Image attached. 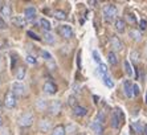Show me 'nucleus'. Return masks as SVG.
I'll return each instance as SVG.
<instances>
[{"label": "nucleus", "instance_id": "nucleus-24", "mask_svg": "<svg viewBox=\"0 0 147 135\" xmlns=\"http://www.w3.org/2000/svg\"><path fill=\"white\" fill-rule=\"evenodd\" d=\"M55 17L56 19H57V20H66V19H68V16H66V14L65 12H64V11H55Z\"/></svg>", "mask_w": 147, "mask_h": 135}, {"label": "nucleus", "instance_id": "nucleus-16", "mask_svg": "<svg viewBox=\"0 0 147 135\" xmlns=\"http://www.w3.org/2000/svg\"><path fill=\"white\" fill-rule=\"evenodd\" d=\"M90 128H92L97 135H102V132H103V126L101 125L99 122H97V121H94L92 125H90Z\"/></svg>", "mask_w": 147, "mask_h": 135}, {"label": "nucleus", "instance_id": "nucleus-20", "mask_svg": "<svg viewBox=\"0 0 147 135\" xmlns=\"http://www.w3.org/2000/svg\"><path fill=\"white\" fill-rule=\"evenodd\" d=\"M52 135H66V130L65 127L62 125H58L53 128V131H52Z\"/></svg>", "mask_w": 147, "mask_h": 135}, {"label": "nucleus", "instance_id": "nucleus-17", "mask_svg": "<svg viewBox=\"0 0 147 135\" xmlns=\"http://www.w3.org/2000/svg\"><path fill=\"white\" fill-rule=\"evenodd\" d=\"M133 128H134V131L137 132V134H144L146 125H143L142 122H134V123H133Z\"/></svg>", "mask_w": 147, "mask_h": 135}, {"label": "nucleus", "instance_id": "nucleus-8", "mask_svg": "<svg viewBox=\"0 0 147 135\" xmlns=\"http://www.w3.org/2000/svg\"><path fill=\"white\" fill-rule=\"evenodd\" d=\"M110 44H111V48H113V52L114 51H122L123 44L117 36H111V37H110Z\"/></svg>", "mask_w": 147, "mask_h": 135}, {"label": "nucleus", "instance_id": "nucleus-21", "mask_svg": "<svg viewBox=\"0 0 147 135\" xmlns=\"http://www.w3.org/2000/svg\"><path fill=\"white\" fill-rule=\"evenodd\" d=\"M107 61L110 65H117L118 64V57H117L115 52H109L107 53Z\"/></svg>", "mask_w": 147, "mask_h": 135}, {"label": "nucleus", "instance_id": "nucleus-36", "mask_svg": "<svg viewBox=\"0 0 147 135\" xmlns=\"http://www.w3.org/2000/svg\"><path fill=\"white\" fill-rule=\"evenodd\" d=\"M139 27H140V29H142V30L146 29V28H147V21L146 20H140L139 21Z\"/></svg>", "mask_w": 147, "mask_h": 135}, {"label": "nucleus", "instance_id": "nucleus-35", "mask_svg": "<svg viewBox=\"0 0 147 135\" xmlns=\"http://www.w3.org/2000/svg\"><path fill=\"white\" fill-rule=\"evenodd\" d=\"M28 36H31V37L33 38V40H41V38L38 37L37 34H36V33H33L32 30H28Z\"/></svg>", "mask_w": 147, "mask_h": 135}, {"label": "nucleus", "instance_id": "nucleus-22", "mask_svg": "<svg viewBox=\"0 0 147 135\" xmlns=\"http://www.w3.org/2000/svg\"><path fill=\"white\" fill-rule=\"evenodd\" d=\"M25 77V68L24 66H19L16 70V78L19 81H21L23 78Z\"/></svg>", "mask_w": 147, "mask_h": 135}, {"label": "nucleus", "instance_id": "nucleus-26", "mask_svg": "<svg viewBox=\"0 0 147 135\" xmlns=\"http://www.w3.org/2000/svg\"><path fill=\"white\" fill-rule=\"evenodd\" d=\"M123 66H125V72H126L127 76H133V68H131L129 61H125V62H123Z\"/></svg>", "mask_w": 147, "mask_h": 135}, {"label": "nucleus", "instance_id": "nucleus-6", "mask_svg": "<svg viewBox=\"0 0 147 135\" xmlns=\"http://www.w3.org/2000/svg\"><path fill=\"white\" fill-rule=\"evenodd\" d=\"M12 91H13L16 95H24L25 94V86L21 84L20 81H16L12 85Z\"/></svg>", "mask_w": 147, "mask_h": 135}, {"label": "nucleus", "instance_id": "nucleus-10", "mask_svg": "<svg viewBox=\"0 0 147 135\" xmlns=\"http://www.w3.org/2000/svg\"><path fill=\"white\" fill-rule=\"evenodd\" d=\"M12 24L16 28H24L25 24H27V19L24 16H15L12 17Z\"/></svg>", "mask_w": 147, "mask_h": 135}, {"label": "nucleus", "instance_id": "nucleus-2", "mask_svg": "<svg viewBox=\"0 0 147 135\" xmlns=\"http://www.w3.org/2000/svg\"><path fill=\"white\" fill-rule=\"evenodd\" d=\"M17 123H19L20 127H29V126H32V123H33V115H32L31 113H24V114H21L20 117H19Z\"/></svg>", "mask_w": 147, "mask_h": 135}, {"label": "nucleus", "instance_id": "nucleus-19", "mask_svg": "<svg viewBox=\"0 0 147 135\" xmlns=\"http://www.w3.org/2000/svg\"><path fill=\"white\" fill-rule=\"evenodd\" d=\"M38 24H40V27L42 28V29L45 30V32H49V30L52 29V25H51V23H49L47 19H40L38 20Z\"/></svg>", "mask_w": 147, "mask_h": 135}, {"label": "nucleus", "instance_id": "nucleus-11", "mask_svg": "<svg viewBox=\"0 0 147 135\" xmlns=\"http://www.w3.org/2000/svg\"><path fill=\"white\" fill-rule=\"evenodd\" d=\"M48 109H49V111H51L52 114H55V115L58 114L60 110H61V102L60 101H52L48 105Z\"/></svg>", "mask_w": 147, "mask_h": 135}, {"label": "nucleus", "instance_id": "nucleus-7", "mask_svg": "<svg viewBox=\"0 0 147 135\" xmlns=\"http://www.w3.org/2000/svg\"><path fill=\"white\" fill-rule=\"evenodd\" d=\"M36 15H37V11H36V8H34V7H27V8H25L24 16H25V19H27V21L34 20Z\"/></svg>", "mask_w": 147, "mask_h": 135}, {"label": "nucleus", "instance_id": "nucleus-14", "mask_svg": "<svg viewBox=\"0 0 147 135\" xmlns=\"http://www.w3.org/2000/svg\"><path fill=\"white\" fill-rule=\"evenodd\" d=\"M51 127H52L51 122L47 121V119H42V121H40V123H38V130H40L41 132H49Z\"/></svg>", "mask_w": 147, "mask_h": 135}, {"label": "nucleus", "instance_id": "nucleus-43", "mask_svg": "<svg viewBox=\"0 0 147 135\" xmlns=\"http://www.w3.org/2000/svg\"><path fill=\"white\" fill-rule=\"evenodd\" d=\"M146 103H147V94H146Z\"/></svg>", "mask_w": 147, "mask_h": 135}, {"label": "nucleus", "instance_id": "nucleus-33", "mask_svg": "<svg viewBox=\"0 0 147 135\" xmlns=\"http://www.w3.org/2000/svg\"><path fill=\"white\" fill-rule=\"evenodd\" d=\"M131 60H133L134 62H137V61L139 60V53H138V52H133V53H131Z\"/></svg>", "mask_w": 147, "mask_h": 135}, {"label": "nucleus", "instance_id": "nucleus-4", "mask_svg": "<svg viewBox=\"0 0 147 135\" xmlns=\"http://www.w3.org/2000/svg\"><path fill=\"white\" fill-rule=\"evenodd\" d=\"M123 122V114L119 109H115L111 115V127L113 128H119L121 123Z\"/></svg>", "mask_w": 147, "mask_h": 135}, {"label": "nucleus", "instance_id": "nucleus-38", "mask_svg": "<svg viewBox=\"0 0 147 135\" xmlns=\"http://www.w3.org/2000/svg\"><path fill=\"white\" fill-rule=\"evenodd\" d=\"M42 56H44V58H45V60H49V61H51V60H52V56H51V54H49V53H48V52H45V51H42Z\"/></svg>", "mask_w": 147, "mask_h": 135}, {"label": "nucleus", "instance_id": "nucleus-13", "mask_svg": "<svg viewBox=\"0 0 147 135\" xmlns=\"http://www.w3.org/2000/svg\"><path fill=\"white\" fill-rule=\"evenodd\" d=\"M0 12L3 16H7V17H11L12 16V7H11L9 3H3V5L0 7Z\"/></svg>", "mask_w": 147, "mask_h": 135}, {"label": "nucleus", "instance_id": "nucleus-42", "mask_svg": "<svg viewBox=\"0 0 147 135\" xmlns=\"http://www.w3.org/2000/svg\"><path fill=\"white\" fill-rule=\"evenodd\" d=\"M0 111H1V103H0Z\"/></svg>", "mask_w": 147, "mask_h": 135}, {"label": "nucleus", "instance_id": "nucleus-9", "mask_svg": "<svg viewBox=\"0 0 147 135\" xmlns=\"http://www.w3.org/2000/svg\"><path fill=\"white\" fill-rule=\"evenodd\" d=\"M123 90H125L126 97H129V98L134 97V84H131L130 81L123 82Z\"/></svg>", "mask_w": 147, "mask_h": 135}, {"label": "nucleus", "instance_id": "nucleus-40", "mask_svg": "<svg viewBox=\"0 0 147 135\" xmlns=\"http://www.w3.org/2000/svg\"><path fill=\"white\" fill-rule=\"evenodd\" d=\"M1 125H3V118L0 117V127H1Z\"/></svg>", "mask_w": 147, "mask_h": 135}, {"label": "nucleus", "instance_id": "nucleus-32", "mask_svg": "<svg viewBox=\"0 0 147 135\" xmlns=\"http://www.w3.org/2000/svg\"><path fill=\"white\" fill-rule=\"evenodd\" d=\"M93 57H94V61H97L98 64H101V57H99V53L97 51H93Z\"/></svg>", "mask_w": 147, "mask_h": 135}, {"label": "nucleus", "instance_id": "nucleus-27", "mask_svg": "<svg viewBox=\"0 0 147 135\" xmlns=\"http://www.w3.org/2000/svg\"><path fill=\"white\" fill-rule=\"evenodd\" d=\"M102 80H103V82H105V85H106L107 88H114V82H113V80H111L109 76H105Z\"/></svg>", "mask_w": 147, "mask_h": 135}, {"label": "nucleus", "instance_id": "nucleus-34", "mask_svg": "<svg viewBox=\"0 0 147 135\" xmlns=\"http://www.w3.org/2000/svg\"><path fill=\"white\" fill-rule=\"evenodd\" d=\"M27 62H29V64H36V58H34L33 56H31V54H28L27 56Z\"/></svg>", "mask_w": 147, "mask_h": 135}, {"label": "nucleus", "instance_id": "nucleus-3", "mask_svg": "<svg viewBox=\"0 0 147 135\" xmlns=\"http://www.w3.org/2000/svg\"><path fill=\"white\" fill-rule=\"evenodd\" d=\"M16 101H17L16 94H15L12 90L5 93V95H4V105H5V107L13 109L15 106H16Z\"/></svg>", "mask_w": 147, "mask_h": 135}, {"label": "nucleus", "instance_id": "nucleus-12", "mask_svg": "<svg viewBox=\"0 0 147 135\" xmlns=\"http://www.w3.org/2000/svg\"><path fill=\"white\" fill-rule=\"evenodd\" d=\"M44 91L45 93H48V94H56L57 93V86H56L53 82H51V81H47L44 84Z\"/></svg>", "mask_w": 147, "mask_h": 135}, {"label": "nucleus", "instance_id": "nucleus-30", "mask_svg": "<svg viewBox=\"0 0 147 135\" xmlns=\"http://www.w3.org/2000/svg\"><path fill=\"white\" fill-rule=\"evenodd\" d=\"M97 122H99L101 125H103V122H105V115H103V113H98V115H97V118H96Z\"/></svg>", "mask_w": 147, "mask_h": 135}, {"label": "nucleus", "instance_id": "nucleus-29", "mask_svg": "<svg viewBox=\"0 0 147 135\" xmlns=\"http://www.w3.org/2000/svg\"><path fill=\"white\" fill-rule=\"evenodd\" d=\"M44 37H45V41H47V43H49V44H53V43H55L53 34H51L49 32H45V33H44Z\"/></svg>", "mask_w": 147, "mask_h": 135}, {"label": "nucleus", "instance_id": "nucleus-28", "mask_svg": "<svg viewBox=\"0 0 147 135\" xmlns=\"http://www.w3.org/2000/svg\"><path fill=\"white\" fill-rule=\"evenodd\" d=\"M68 105H69V106H72L73 109H74L76 106H78V105H77V99H76L74 95H70V97L68 98Z\"/></svg>", "mask_w": 147, "mask_h": 135}, {"label": "nucleus", "instance_id": "nucleus-1", "mask_svg": "<svg viewBox=\"0 0 147 135\" xmlns=\"http://www.w3.org/2000/svg\"><path fill=\"white\" fill-rule=\"evenodd\" d=\"M103 16H105V20L106 21H111L114 17L117 16V7L114 4H107L103 7Z\"/></svg>", "mask_w": 147, "mask_h": 135}, {"label": "nucleus", "instance_id": "nucleus-39", "mask_svg": "<svg viewBox=\"0 0 147 135\" xmlns=\"http://www.w3.org/2000/svg\"><path fill=\"white\" fill-rule=\"evenodd\" d=\"M139 86H138V85H135V84H134V95H138V94H139Z\"/></svg>", "mask_w": 147, "mask_h": 135}, {"label": "nucleus", "instance_id": "nucleus-25", "mask_svg": "<svg viewBox=\"0 0 147 135\" xmlns=\"http://www.w3.org/2000/svg\"><path fill=\"white\" fill-rule=\"evenodd\" d=\"M98 73L101 76H102V78L105 77V76H107V66L105 64H99L98 66Z\"/></svg>", "mask_w": 147, "mask_h": 135}, {"label": "nucleus", "instance_id": "nucleus-31", "mask_svg": "<svg viewBox=\"0 0 147 135\" xmlns=\"http://www.w3.org/2000/svg\"><path fill=\"white\" fill-rule=\"evenodd\" d=\"M127 20H129V23H130V24H135V23H137L135 16H134V15H131V14L127 15Z\"/></svg>", "mask_w": 147, "mask_h": 135}, {"label": "nucleus", "instance_id": "nucleus-5", "mask_svg": "<svg viewBox=\"0 0 147 135\" xmlns=\"http://www.w3.org/2000/svg\"><path fill=\"white\" fill-rule=\"evenodd\" d=\"M58 33H60L61 37L66 38V40L73 37V29L70 25H61V27L58 28Z\"/></svg>", "mask_w": 147, "mask_h": 135}, {"label": "nucleus", "instance_id": "nucleus-15", "mask_svg": "<svg viewBox=\"0 0 147 135\" xmlns=\"http://www.w3.org/2000/svg\"><path fill=\"white\" fill-rule=\"evenodd\" d=\"M115 29L118 33H123L125 32V29H126V23H125V20L123 19H117L115 20Z\"/></svg>", "mask_w": 147, "mask_h": 135}, {"label": "nucleus", "instance_id": "nucleus-23", "mask_svg": "<svg viewBox=\"0 0 147 135\" xmlns=\"http://www.w3.org/2000/svg\"><path fill=\"white\" fill-rule=\"evenodd\" d=\"M129 33H130V36L134 40H137V41H139L140 38H142V33L139 32V29H131Z\"/></svg>", "mask_w": 147, "mask_h": 135}, {"label": "nucleus", "instance_id": "nucleus-37", "mask_svg": "<svg viewBox=\"0 0 147 135\" xmlns=\"http://www.w3.org/2000/svg\"><path fill=\"white\" fill-rule=\"evenodd\" d=\"M7 28V23L1 19V16H0V29H5Z\"/></svg>", "mask_w": 147, "mask_h": 135}, {"label": "nucleus", "instance_id": "nucleus-18", "mask_svg": "<svg viewBox=\"0 0 147 135\" xmlns=\"http://www.w3.org/2000/svg\"><path fill=\"white\" fill-rule=\"evenodd\" d=\"M73 113H74V115H77V117H85V115L88 114V110H86L85 107H82V106L78 105L73 109Z\"/></svg>", "mask_w": 147, "mask_h": 135}, {"label": "nucleus", "instance_id": "nucleus-41", "mask_svg": "<svg viewBox=\"0 0 147 135\" xmlns=\"http://www.w3.org/2000/svg\"><path fill=\"white\" fill-rule=\"evenodd\" d=\"M144 135H147V125H146V128H144Z\"/></svg>", "mask_w": 147, "mask_h": 135}]
</instances>
